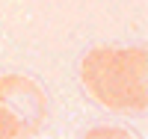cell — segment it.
<instances>
[{
	"instance_id": "cell-1",
	"label": "cell",
	"mask_w": 148,
	"mask_h": 139,
	"mask_svg": "<svg viewBox=\"0 0 148 139\" xmlns=\"http://www.w3.org/2000/svg\"><path fill=\"white\" fill-rule=\"evenodd\" d=\"M145 47H92L80 62V83L101 107L139 116L148 107Z\"/></svg>"
},
{
	"instance_id": "cell-2",
	"label": "cell",
	"mask_w": 148,
	"mask_h": 139,
	"mask_svg": "<svg viewBox=\"0 0 148 139\" xmlns=\"http://www.w3.org/2000/svg\"><path fill=\"white\" fill-rule=\"evenodd\" d=\"M0 107L15 118L24 139L42 133V124L47 118V98L39 89V83H33L30 77L3 74L0 77Z\"/></svg>"
},
{
	"instance_id": "cell-3",
	"label": "cell",
	"mask_w": 148,
	"mask_h": 139,
	"mask_svg": "<svg viewBox=\"0 0 148 139\" xmlns=\"http://www.w3.org/2000/svg\"><path fill=\"white\" fill-rule=\"evenodd\" d=\"M0 139H24L21 136V127L15 124V118L0 107Z\"/></svg>"
}]
</instances>
